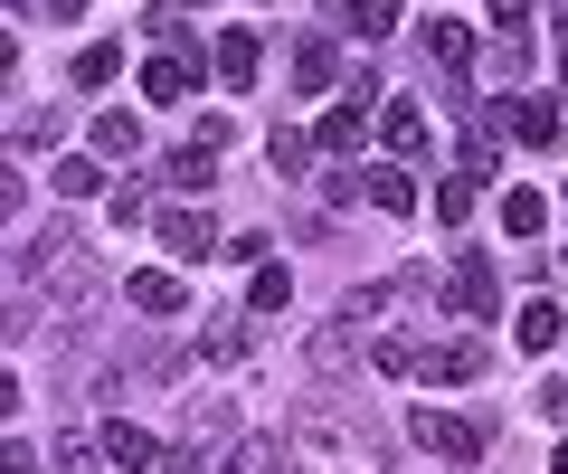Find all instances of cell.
<instances>
[{"label":"cell","mask_w":568,"mask_h":474,"mask_svg":"<svg viewBox=\"0 0 568 474\" xmlns=\"http://www.w3.org/2000/svg\"><path fill=\"white\" fill-rule=\"evenodd\" d=\"M114 455H104V436H58V474H104Z\"/></svg>","instance_id":"obj_26"},{"label":"cell","mask_w":568,"mask_h":474,"mask_svg":"<svg viewBox=\"0 0 568 474\" xmlns=\"http://www.w3.org/2000/svg\"><path fill=\"white\" fill-rule=\"evenodd\" d=\"M313 371H351V323H323V332H313Z\"/></svg>","instance_id":"obj_29"},{"label":"cell","mask_w":568,"mask_h":474,"mask_svg":"<svg viewBox=\"0 0 568 474\" xmlns=\"http://www.w3.org/2000/svg\"><path fill=\"white\" fill-rule=\"evenodd\" d=\"M265 162H275L284 181H294V171L313 162V133H294V124H275V133H265Z\"/></svg>","instance_id":"obj_23"},{"label":"cell","mask_w":568,"mask_h":474,"mask_svg":"<svg viewBox=\"0 0 568 474\" xmlns=\"http://www.w3.org/2000/svg\"><path fill=\"white\" fill-rule=\"evenodd\" d=\"M162 474H209V465H200V446H171V455H162Z\"/></svg>","instance_id":"obj_35"},{"label":"cell","mask_w":568,"mask_h":474,"mask_svg":"<svg viewBox=\"0 0 568 474\" xmlns=\"http://www.w3.org/2000/svg\"><path fill=\"white\" fill-rule=\"evenodd\" d=\"M256 67H265L256 29H219V85H227V95H246V85H256Z\"/></svg>","instance_id":"obj_7"},{"label":"cell","mask_w":568,"mask_h":474,"mask_svg":"<svg viewBox=\"0 0 568 474\" xmlns=\"http://www.w3.org/2000/svg\"><path fill=\"white\" fill-rule=\"evenodd\" d=\"M465 58H474L465 29H455V20H426V67H465Z\"/></svg>","instance_id":"obj_24"},{"label":"cell","mask_w":568,"mask_h":474,"mask_svg":"<svg viewBox=\"0 0 568 474\" xmlns=\"http://www.w3.org/2000/svg\"><path fill=\"white\" fill-rule=\"evenodd\" d=\"M407 436H417L436 465H474V455L493 446V417H455V409H417L407 417Z\"/></svg>","instance_id":"obj_3"},{"label":"cell","mask_w":568,"mask_h":474,"mask_svg":"<svg viewBox=\"0 0 568 474\" xmlns=\"http://www.w3.org/2000/svg\"><path fill=\"white\" fill-rule=\"evenodd\" d=\"M219 152H227V143H200V133H190V143L171 152L162 181H171V190H209V181H219Z\"/></svg>","instance_id":"obj_10"},{"label":"cell","mask_w":568,"mask_h":474,"mask_svg":"<svg viewBox=\"0 0 568 474\" xmlns=\"http://www.w3.org/2000/svg\"><path fill=\"white\" fill-rule=\"evenodd\" d=\"M104 200H114V219H123V228H142V219H162V209L142 200V190H133V181H123V190H104Z\"/></svg>","instance_id":"obj_33"},{"label":"cell","mask_w":568,"mask_h":474,"mask_svg":"<svg viewBox=\"0 0 568 474\" xmlns=\"http://www.w3.org/2000/svg\"><path fill=\"white\" fill-rule=\"evenodd\" d=\"M0 474H39V446H29V436H10V455H0Z\"/></svg>","instance_id":"obj_34"},{"label":"cell","mask_w":568,"mask_h":474,"mask_svg":"<svg viewBox=\"0 0 568 474\" xmlns=\"http://www.w3.org/2000/svg\"><path fill=\"white\" fill-rule=\"evenodd\" d=\"M284 446L304 455V474H388V436L361 399H304Z\"/></svg>","instance_id":"obj_1"},{"label":"cell","mask_w":568,"mask_h":474,"mask_svg":"<svg viewBox=\"0 0 568 474\" xmlns=\"http://www.w3.org/2000/svg\"><path fill=\"white\" fill-rule=\"evenodd\" d=\"M361 124H369V104H332V114H323V124H313V143H323V152H361Z\"/></svg>","instance_id":"obj_14"},{"label":"cell","mask_w":568,"mask_h":474,"mask_svg":"<svg viewBox=\"0 0 568 474\" xmlns=\"http://www.w3.org/2000/svg\"><path fill=\"white\" fill-rule=\"evenodd\" d=\"M237 427V409H227V399H190L181 409V446H200V436H227Z\"/></svg>","instance_id":"obj_17"},{"label":"cell","mask_w":568,"mask_h":474,"mask_svg":"<svg viewBox=\"0 0 568 474\" xmlns=\"http://www.w3.org/2000/svg\"><path fill=\"white\" fill-rule=\"evenodd\" d=\"M104 455H114L123 474H142V465H162V446H152V436H142L133 417H104Z\"/></svg>","instance_id":"obj_11"},{"label":"cell","mask_w":568,"mask_h":474,"mask_svg":"<svg viewBox=\"0 0 568 474\" xmlns=\"http://www.w3.org/2000/svg\"><path fill=\"white\" fill-rule=\"evenodd\" d=\"M369 361H379V371H388V380H407V371H417V361H426V351H417V342H407V332H379V351H369Z\"/></svg>","instance_id":"obj_28"},{"label":"cell","mask_w":568,"mask_h":474,"mask_svg":"<svg viewBox=\"0 0 568 474\" xmlns=\"http://www.w3.org/2000/svg\"><path fill=\"white\" fill-rule=\"evenodd\" d=\"M284 294H294V275H284V266H256V285H246V304H256V313H284Z\"/></svg>","instance_id":"obj_30"},{"label":"cell","mask_w":568,"mask_h":474,"mask_svg":"<svg viewBox=\"0 0 568 474\" xmlns=\"http://www.w3.org/2000/svg\"><path fill=\"white\" fill-rule=\"evenodd\" d=\"M171 10H200V0H171Z\"/></svg>","instance_id":"obj_39"},{"label":"cell","mask_w":568,"mask_h":474,"mask_svg":"<svg viewBox=\"0 0 568 474\" xmlns=\"http://www.w3.org/2000/svg\"><path fill=\"white\" fill-rule=\"evenodd\" d=\"M332 67H342V58H332V39H304V48H294V85H304V95H323Z\"/></svg>","instance_id":"obj_22"},{"label":"cell","mask_w":568,"mask_h":474,"mask_svg":"<svg viewBox=\"0 0 568 474\" xmlns=\"http://www.w3.org/2000/svg\"><path fill=\"white\" fill-rule=\"evenodd\" d=\"M95 152H104V162L142 152V114H133V104H104V114H95Z\"/></svg>","instance_id":"obj_13"},{"label":"cell","mask_w":568,"mask_h":474,"mask_svg":"<svg viewBox=\"0 0 568 474\" xmlns=\"http://www.w3.org/2000/svg\"><path fill=\"white\" fill-rule=\"evenodd\" d=\"M152 238H162L181 266H209V256H227V238L200 219V209H162V219H152Z\"/></svg>","instance_id":"obj_6"},{"label":"cell","mask_w":568,"mask_h":474,"mask_svg":"<svg viewBox=\"0 0 568 474\" xmlns=\"http://www.w3.org/2000/svg\"><path fill=\"white\" fill-rule=\"evenodd\" d=\"M219 474H284V436H237V455Z\"/></svg>","instance_id":"obj_19"},{"label":"cell","mask_w":568,"mask_h":474,"mask_svg":"<svg viewBox=\"0 0 568 474\" xmlns=\"http://www.w3.org/2000/svg\"><path fill=\"white\" fill-rule=\"evenodd\" d=\"M559 77H568V48H559ZM559 104H568V85H559Z\"/></svg>","instance_id":"obj_38"},{"label":"cell","mask_w":568,"mask_h":474,"mask_svg":"<svg viewBox=\"0 0 568 474\" xmlns=\"http://www.w3.org/2000/svg\"><path fill=\"white\" fill-rule=\"evenodd\" d=\"M521 77H530V39L503 29V39L484 48V85H493V95H521Z\"/></svg>","instance_id":"obj_8"},{"label":"cell","mask_w":568,"mask_h":474,"mask_svg":"<svg viewBox=\"0 0 568 474\" xmlns=\"http://www.w3.org/2000/svg\"><path fill=\"white\" fill-rule=\"evenodd\" d=\"M436 304H446L455 323H493V313H503V275H493V256L465 248V256L446 266V285H436Z\"/></svg>","instance_id":"obj_2"},{"label":"cell","mask_w":568,"mask_h":474,"mask_svg":"<svg viewBox=\"0 0 568 474\" xmlns=\"http://www.w3.org/2000/svg\"><path fill=\"white\" fill-rule=\"evenodd\" d=\"M559 332H568V313H559V304H521V323H511V342H521V351H549Z\"/></svg>","instance_id":"obj_18"},{"label":"cell","mask_w":568,"mask_h":474,"mask_svg":"<svg viewBox=\"0 0 568 474\" xmlns=\"http://www.w3.org/2000/svg\"><path fill=\"white\" fill-rule=\"evenodd\" d=\"M123 294H133L142 313H181V304H190V294H181V275H171V266H133V275H123Z\"/></svg>","instance_id":"obj_9"},{"label":"cell","mask_w":568,"mask_h":474,"mask_svg":"<svg viewBox=\"0 0 568 474\" xmlns=\"http://www.w3.org/2000/svg\"><path fill=\"white\" fill-rule=\"evenodd\" d=\"M369 209L407 219V209H417V181H407V171H369Z\"/></svg>","instance_id":"obj_25"},{"label":"cell","mask_w":568,"mask_h":474,"mask_svg":"<svg viewBox=\"0 0 568 474\" xmlns=\"http://www.w3.org/2000/svg\"><path fill=\"white\" fill-rule=\"evenodd\" d=\"M493 124L511 133V143H530V152H549L568 133V104H549V95H503L493 104Z\"/></svg>","instance_id":"obj_5"},{"label":"cell","mask_w":568,"mask_h":474,"mask_svg":"<svg viewBox=\"0 0 568 474\" xmlns=\"http://www.w3.org/2000/svg\"><path fill=\"white\" fill-rule=\"evenodd\" d=\"M503 228H511V238H540V228H549V200H540V190H503Z\"/></svg>","instance_id":"obj_21"},{"label":"cell","mask_w":568,"mask_h":474,"mask_svg":"<svg viewBox=\"0 0 568 474\" xmlns=\"http://www.w3.org/2000/svg\"><path fill=\"white\" fill-rule=\"evenodd\" d=\"M398 29V0H342V39H388Z\"/></svg>","instance_id":"obj_15"},{"label":"cell","mask_w":568,"mask_h":474,"mask_svg":"<svg viewBox=\"0 0 568 474\" xmlns=\"http://www.w3.org/2000/svg\"><path fill=\"white\" fill-rule=\"evenodd\" d=\"M200 351H209V361H246V323H219V332H200Z\"/></svg>","instance_id":"obj_32"},{"label":"cell","mask_w":568,"mask_h":474,"mask_svg":"<svg viewBox=\"0 0 568 474\" xmlns=\"http://www.w3.org/2000/svg\"><path fill=\"white\" fill-rule=\"evenodd\" d=\"M559 266H568V248H559Z\"/></svg>","instance_id":"obj_41"},{"label":"cell","mask_w":568,"mask_h":474,"mask_svg":"<svg viewBox=\"0 0 568 474\" xmlns=\"http://www.w3.org/2000/svg\"><path fill=\"white\" fill-rule=\"evenodd\" d=\"M474 190H484V181H465V171H455V181H436V219H465V209H474Z\"/></svg>","instance_id":"obj_31"},{"label":"cell","mask_w":568,"mask_h":474,"mask_svg":"<svg viewBox=\"0 0 568 474\" xmlns=\"http://www.w3.org/2000/svg\"><path fill=\"white\" fill-rule=\"evenodd\" d=\"M114 77H123V48H114V39L77 48V85H114Z\"/></svg>","instance_id":"obj_27"},{"label":"cell","mask_w":568,"mask_h":474,"mask_svg":"<svg viewBox=\"0 0 568 474\" xmlns=\"http://www.w3.org/2000/svg\"><path fill=\"white\" fill-rule=\"evenodd\" d=\"M39 10H48V20H77V10H85V0H39Z\"/></svg>","instance_id":"obj_37"},{"label":"cell","mask_w":568,"mask_h":474,"mask_svg":"<svg viewBox=\"0 0 568 474\" xmlns=\"http://www.w3.org/2000/svg\"><path fill=\"white\" fill-rule=\"evenodd\" d=\"M559 200H568V181H559Z\"/></svg>","instance_id":"obj_40"},{"label":"cell","mask_w":568,"mask_h":474,"mask_svg":"<svg viewBox=\"0 0 568 474\" xmlns=\"http://www.w3.org/2000/svg\"><path fill=\"white\" fill-rule=\"evenodd\" d=\"M484 371H493V342H484V332H455V342H436L417 361L426 390H465V380H484Z\"/></svg>","instance_id":"obj_4"},{"label":"cell","mask_w":568,"mask_h":474,"mask_svg":"<svg viewBox=\"0 0 568 474\" xmlns=\"http://www.w3.org/2000/svg\"><path fill=\"white\" fill-rule=\"evenodd\" d=\"M530 10H540V0H493V20H503V29H521Z\"/></svg>","instance_id":"obj_36"},{"label":"cell","mask_w":568,"mask_h":474,"mask_svg":"<svg viewBox=\"0 0 568 474\" xmlns=\"http://www.w3.org/2000/svg\"><path fill=\"white\" fill-rule=\"evenodd\" d=\"M58 190H67V200H95V190H104V152H67V162H58Z\"/></svg>","instance_id":"obj_20"},{"label":"cell","mask_w":568,"mask_h":474,"mask_svg":"<svg viewBox=\"0 0 568 474\" xmlns=\"http://www.w3.org/2000/svg\"><path fill=\"white\" fill-rule=\"evenodd\" d=\"M142 95L190 104V95H200V67H190V58H152V67H142Z\"/></svg>","instance_id":"obj_12"},{"label":"cell","mask_w":568,"mask_h":474,"mask_svg":"<svg viewBox=\"0 0 568 474\" xmlns=\"http://www.w3.org/2000/svg\"><path fill=\"white\" fill-rule=\"evenodd\" d=\"M379 143L388 152H426V104H388V114H379Z\"/></svg>","instance_id":"obj_16"}]
</instances>
